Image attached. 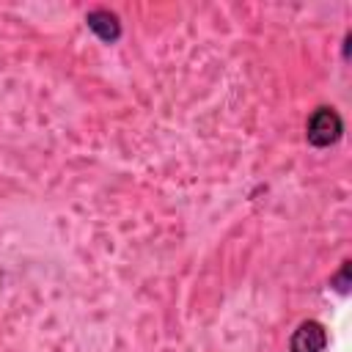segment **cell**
<instances>
[{
	"mask_svg": "<svg viewBox=\"0 0 352 352\" xmlns=\"http://www.w3.org/2000/svg\"><path fill=\"white\" fill-rule=\"evenodd\" d=\"M341 132H344V121H341V116L336 113V107H327V104L316 107V110L311 113L308 124H305V138H308V143L316 146V148H327V146L338 143Z\"/></svg>",
	"mask_w": 352,
	"mask_h": 352,
	"instance_id": "cell-1",
	"label": "cell"
},
{
	"mask_svg": "<svg viewBox=\"0 0 352 352\" xmlns=\"http://www.w3.org/2000/svg\"><path fill=\"white\" fill-rule=\"evenodd\" d=\"M324 346H327V333L316 319L300 322L289 341V352H324Z\"/></svg>",
	"mask_w": 352,
	"mask_h": 352,
	"instance_id": "cell-2",
	"label": "cell"
},
{
	"mask_svg": "<svg viewBox=\"0 0 352 352\" xmlns=\"http://www.w3.org/2000/svg\"><path fill=\"white\" fill-rule=\"evenodd\" d=\"M85 25H88L102 41H107V44H113V41L121 38V22H118V16H116L113 11H107V8H94V11H88V14H85Z\"/></svg>",
	"mask_w": 352,
	"mask_h": 352,
	"instance_id": "cell-3",
	"label": "cell"
},
{
	"mask_svg": "<svg viewBox=\"0 0 352 352\" xmlns=\"http://www.w3.org/2000/svg\"><path fill=\"white\" fill-rule=\"evenodd\" d=\"M346 275H349V261H344L341 272L333 278V283H338V292H346Z\"/></svg>",
	"mask_w": 352,
	"mask_h": 352,
	"instance_id": "cell-4",
	"label": "cell"
}]
</instances>
